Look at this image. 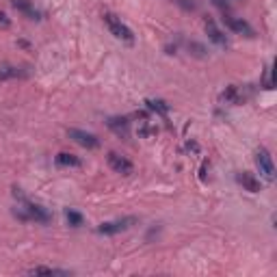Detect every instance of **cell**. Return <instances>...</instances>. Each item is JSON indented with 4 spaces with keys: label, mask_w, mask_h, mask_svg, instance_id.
<instances>
[{
    "label": "cell",
    "mask_w": 277,
    "mask_h": 277,
    "mask_svg": "<svg viewBox=\"0 0 277 277\" xmlns=\"http://www.w3.org/2000/svg\"><path fill=\"white\" fill-rule=\"evenodd\" d=\"M13 195L20 199V206H18V210H15V215H18L20 219L35 221V223H48V221H50V213H48L43 206L29 202V199L20 193V188H13Z\"/></svg>",
    "instance_id": "cell-1"
},
{
    "label": "cell",
    "mask_w": 277,
    "mask_h": 277,
    "mask_svg": "<svg viewBox=\"0 0 277 277\" xmlns=\"http://www.w3.org/2000/svg\"><path fill=\"white\" fill-rule=\"evenodd\" d=\"M134 223H137V216H123V219L106 221V223H100V225H97V234L113 236V234H119V232L130 230V227H132Z\"/></svg>",
    "instance_id": "cell-2"
},
{
    "label": "cell",
    "mask_w": 277,
    "mask_h": 277,
    "mask_svg": "<svg viewBox=\"0 0 277 277\" xmlns=\"http://www.w3.org/2000/svg\"><path fill=\"white\" fill-rule=\"evenodd\" d=\"M102 18H104L106 26H108V31H111L113 35L117 37V39H123V41H128V43H132V41H134L132 31H130L128 26H126L122 20L117 18V15H113V13H104V15H102Z\"/></svg>",
    "instance_id": "cell-3"
},
{
    "label": "cell",
    "mask_w": 277,
    "mask_h": 277,
    "mask_svg": "<svg viewBox=\"0 0 277 277\" xmlns=\"http://www.w3.org/2000/svg\"><path fill=\"white\" fill-rule=\"evenodd\" d=\"M256 165H258V169H260V176H262L267 182H273L275 180V165H273V158H271L269 150H264V148L258 150Z\"/></svg>",
    "instance_id": "cell-4"
},
{
    "label": "cell",
    "mask_w": 277,
    "mask_h": 277,
    "mask_svg": "<svg viewBox=\"0 0 277 277\" xmlns=\"http://www.w3.org/2000/svg\"><path fill=\"white\" fill-rule=\"evenodd\" d=\"M247 97H249V91H245L243 87H238V85H230V87H225V89L221 91L219 102L230 104V106H238V104H243Z\"/></svg>",
    "instance_id": "cell-5"
},
{
    "label": "cell",
    "mask_w": 277,
    "mask_h": 277,
    "mask_svg": "<svg viewBox=\"0 0 277 277\" xmlns=\"http://www.w3.org/2000/svg\"><path fill=\"white\" fill-rule=\"evenodd\" d=\"M67 137L76 141V143L80 145V148H87V150H95L100 148V139L95 137V134L91 132H85V130H78V128H69L67 130Z\"/></svg>",
    "instance_id": "cell-6"
},
{
    "label": "cell",
    "mask_w": 277,
    "mask_h": 277,
    "mask_svg": "<svg viewBox=\"0 0 277 277\" xmlns=\"http://www.w3.org/2000/svg\"><path fill=\"white\" fill-rule=\"evenodd\" d=\"M108 165H111V169L115 173H122V176H130V173L134 171V165L130 162L126 156L117 154V152H111L108 154Z\"/></svg>",
    "instance_id": "cell-7"
},
{
    "label": "cell",
    "mask_w": 277,
    "mask_h": 277,
    "mask_svg": "<svg viewBox=\"0 0 277 277\" xmlns=\"http://www.w3.org/2000/svg\"><path fill=\"white\" fill-rule=\"evenodd\" d=\"M223 22H225V26H227V29H230L232 32H236V35L256 37V31H253V29L247 24L245 20H241V18H232V15H225V18H223Z\"/></svg>",
    "instance_id": "cell-8"
},
{
    "label": "cell",
    "mask_w": 277,
    "mask_h": 277,
    "mask_svg": "<svg viewBox=\"0 0 277 277\" xmlns=\"http://www.w3.org/2000/svg\"><path fill=\"white\" fill-rule=\"evenodd\" d=\"M236 180L243 184V188L245 191H249V193H260L262 191V184H260V180L253 173H249V171H243V173H238L236 176Z\"/></svg>",
    "instance_id": "cell-9"
},
{
    "label": "cell",
    "mask_w": 277,
    "mask_h": 277,
    "mask_svg": "<svg viewBox=\"0 0 277 277\" xmlns=\"http://www.w3.org/2000/svg\"><path fill=\"white\" fill-rule=\"evenodd\" d=\"M106 126L117 134V137H128L130 134V122L126 117H111L106 122Z\"/></svg>",
    "instance_id": "cell-10"
},
{
    "label": "cell",
    "mask_w": 277,
    "mask_h": 277,
    "mask_svg": "<svg viewBox=\"0 0 277 277\" xmlns=\"http://www.w3.org/2000/svg\"><path fill=\"white\" fill-rule=\"evenodd\" d=\"M206 32H208V37L216 43V46H221V48H225V46H227L225 35L219 31V26H216L215 22H206Z\"/></svg>",
    "instance_id": "cell-11"
},
{
    "label": "cell",
    "mask_w": 277,
    "mask_h": 277,
    "mask_svg": "<svg viewBox=\"0 0 277 277\" xmlns=\"http://www.w3.org/2000/svg\"><path fill=\"white\" fill-rule=\"evenodd\" d=\"M13 7L18 9L20 13H24L26 18H31V20H37V18H39V11L32 7L29 0H13Z\"/></svg>",
    "instance_id": "cell-12"
},
{
    "label": "cell",
    "mask_w": 277,
    "mask_h": 277,
    "mask_svg": "<svg viewBox=\"0 0 277 277\" xmlns=\"http://www.w3.org/2000/svg\"><path fill=\"white\" fill-rule=\"evenodd\" d=\"M57 165L59 167H80L83 165V160L78 158V156H74V154H67V152H61V154H57Z\"/></svg>",
    "instance_id": "cell-13"
},
{
    "label": "cell",
    "mask_w": 277,
    "mask_h": 277,
    "mask_svg": "<svg viewBox=\"0 0 277 277\" xmlns=\"http://www.w3.org/2000/svg\"><path fill=\"white\" fill-rule=\"evenodd\" d=\"M24 74L20 67L15 65H0V80H13V78H20Z\"/></svg>",
    "instance_id": "cell-14"
},
{
    "label": "cell",
    "mask_w": 277,
    "mask_h": 277,
    "mask_svg": "<svg viewBox=\"0 0 277 277\" xmlns=\"http://www.w3.org/2000/svg\"><path fill=\"white\" fill-rule=\"evenodd\" d=\"M29 275H69V271L63 269H52V267H32L26 271Z\"/></svg>",
    "instance_id": "cell-15"
},
{
    "label": "cell",
    "mask_w": 277,
    "mask_h": 277,
    "mask_svg": "<svg viewBox=\"0 0 277 277\" xmlns=\"http://www.w3.org/2000/svg\"><path fill=\"white\" fill-rule=\"evenodd\" d=\"M145 104H148L150 111L158 113V115H167L169 113V104L165 100H145Z\"/></svg>",
    "instance_id": "cell-16"
},
{
    "label": "cell",
    "mask_w": 277,
    "mask_h": 277,
    "mask_svg": "<svg viewBox=\"0 0 277 277\" xmlns=\"http://www.w3.org/2000/svg\"><path fill=\"white\" fill-rule=\"evenodd\" d=\"M156 134H158V128H156V126H152L150 122H143V123H141V128H139V137L152 139V137H156Z\"/></svg>",
    "instance_id": "cell-17"
},
{
    "label": "cell",
    "mask_w": 277,
    "mask_h": 277,
    "mask_svg": "<svg viewBox=\"0 0 277 277\" xmlns=\"http://www.w3.org/2000/svg\"><path fill=\"white\" fill-rule=\"evenodd\" d=\"M65 219H67V223L72 225V227H80L83 225V215L80 213H76V210H67V213H65Z\"/></svg>",
    "instance_id": "cell-18"
},
{
    "label": "cell",
    "mask_w": 277,
    "mask_h": 277,
    "mask_svg": "<svg viewBox=\"0 0 277 277\" xmlns=\"http://www.w3.org/2000/svg\"><path fill=\"white\" fill-rule=\"evenodd\" d=\"M262 87L264 89H273L275 83H273V69H267V74H264V80H262Z\"/></svg>",
    "instance_id": "cell-19"
},
{
    "label": "cell",
    "mask_w": 277,
    "mask_h": 277,
    "mask_svg": "<svg viewBox=\"0 0 277 277\" xmlns=\"http://www.w3.org/2000/svg\"><path fill=\"white\" fill-rule=\"evenodd\" d=\"M188 50H195L193 54H195V57H204V48L202 46H199V43H188Z\"/></svg>",
    "instance_id": "cell-20"
},
{
    "label": "cell",
    "mask_w": 277,
    "mask_h": 277,
    "mask_svg": "<svg viewBox=\"0 0 277 277\" xmlns=\"http://www.w3.org/2000/svg\"><path fill=\"white\" fill-rule=\"evenodd\" d=\"M0 24H2V26H9V24H11V20H9L4 13H0Z\"/></svg>",
    "instance_id": "cell-21"
},
{
    "label": "cell",
    "mask_w": 277,
    "mask_h": 277,
    "mask_svg": "<svg viewBox=\"0 0 277 277\" xmlns=\"http://www.w3.org/2000/svg\"><path fill=\"white\" fill-rule=\"evenodd\" d=\"M215 2H216V4H221V2H225V0H215Z\"/></svg>",
    "instance_id": "cell-22"
}]
</instances>
